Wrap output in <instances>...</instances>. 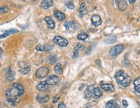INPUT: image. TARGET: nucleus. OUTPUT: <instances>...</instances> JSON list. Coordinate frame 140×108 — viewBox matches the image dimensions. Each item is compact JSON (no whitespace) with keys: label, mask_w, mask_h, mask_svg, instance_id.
<instances>
[{"label":"nucleus","mask_w":140,"mask_h":108,"mask_svg":"<svg viewBox=\"0 0 140 108\" xmlns=\"http://www.w3.org/2000/svg\"><path fill=\"white\" fill-rule=\"evenodd\" d=\"M88 37V35L84 32H82L80 33H79L77 36L78 39H79V40H85Z\"/></svg>","instance_id":"nucleus-23"},{"label":"nucleus","mask_w":140,"mask_h":108,"mask_svg":"<svg viewBox=\"0 0 140 108\" xmlns=\"http://www.w3.org/2000/svg\"><path fill=\"white\" fill-rule=\"evenodd\" d=\"M44 20H45V21H46V23H47L48 28L49 29L55 28V22H54V20H53L50 16H46V17L44 18Z\"/></svg>","instance_id":"nucleus-15"},{"label":"nucleus","mask_w":140,"mask_h":108,"mask_svg":"<svg viewBox=\"0 0 140 108\" xmlns=\"http://www.w3.org/2000/svg\"><path fill=\"white\" fill-rule=\"evenodd\" d=\"M123 105L124 106V107H125V108H127V107H128V106H129V104H128V102H127V100H123Z\"/></svg>","instance_id":"nucleus-36"},{"label":"nucleus","mask_w":140,"mask_h":108,"mask_svg":"<svg viewBox=\"0 0 140 108\" xmlns=\"http://www.w3.org/2000/svg\"><path fill=\"white\" fill-rule=\"evenodd\" d=\"M3 49H2L0 47V55H1V54L3 53Z\"/></svg>","instance_id":"nucleus-39"},{"label":"nucleus","mask_w":140,"mask_h":108,"mask_svg":"<svg viewBox=\"0 0 140 108\" xmlns=\"http://www.w3.org/2000/svg\"><path fill=\"white\" fill-rule=\"evenodd\" d=\"M91 20L93 25L95 27L100 25L101 24V23H102V20H101L100 17L99 16L97 15V14H94V15L91 16Z\"/></svg>","instance_id":"nucleus-12"},{"label":"nucleus","mask_w":140,"mask_h":108,"mask_svg":"<svg viewBox=\"0 0 140 108\" xmlns=\"http://www.w3.org/2000/svg\"><path fill=\"white\" fill-rule=\"evenodd\" d=\"M123 49H124V46L122 45V44H119V45H117L112 48L109 51V54L112 57H115L116 55H119L120 53H121Z\"/></svg>","instance_id":"nucleus-3"},{"label":"nucleus","mask_w":140,"mask_h":108,"mask_svg":"<svg viewBox=\"0 0 140 108\" xmlns=\"http://www.w3.org/2000/svg\"><path fill=\"white\" fill-rule=\"evenodd\" d=\"M36 49L38 51H45V48H44V46H42V45H38L36 47Z\"/></svg>","instance_id":"nucleus-31"},{"label":"nucleus","mask_w":140,"mask_h":108,"mask_svg":"<svg viewBox=\"0 0 140 108\" xmlns=\"http://www.w3.org/2000/svg\"><path fill=\"white\" fill-rule=\"evenodd\" d=\"M32 1H37V0H32Z\"/></svg>","instance_id":"nucleus-41"},{"label":"nucleus","mask_w":140,"mask_h":108,"mask_svg":"<svg viewBox=\"0 0 140 108\" xmlns=\"http://www.w3.org/2000/svg\"><path fill=\"white\" fill-rule=\"evenodd\" d=\"M137 0H129V2L131 4H133V3H134Z\"/></svg>","instance_id":"nucleus-38"},{"label":"nucleus","mask_w":140,"mask_h":108,"mask_svg":"<svg viewBox=\"0 0 140 108\" xmlns=\"http://www.w3.org/2000/svg\"><path fill=\"white\" fill-rule=\"evenodd\" d=\"M36 100L40 103H46L49 100V96L48 95H38Z\"/></svg>","instance_id":"nucleus-14"},{"label":"nucleus","mask_w":140,"mask_h":108,"mask_svg":"<svg viewBox=\"0 0 140 108\" xmlns=\"http://www.w3.org/2000/svg\"><path fill=\"white\" fill-rule=\"evenodd\" d=\"M44 48H45V51H51L53 48V46L50 45L44 46Z\"/></svg>","instance_id":"nucleus-30"},{"label":"nucleus","mask_w":140,"mask_h":108,"mask_svg":"<svg viewBox=\"0 0 140 108\" xmlns=\"http://www.w3.org/2000/svg\"><path fill=\"white\" fill-rule=\"evenodd\" d=\"M0 108H1V104H0Z\"/></svg>","instance_id":"nucleus-42"},{"label":"nucleus","mask_w":140,"mask_h":108,"mask_svg":"<svg viewBox=\"0 0 140 108\" xmlns=\"http://www.w3.org/2000/svg\"><path fill=\"white\" fill-rule=\"evenodd\" d=\"M64 27H66L67 30L70 32H75L77 29L78 25L75 22H66L64 24Z\"/></svg>","instance_id":"nucleus-6"},{"label":"nucleus","mask_w":140,"mask_h":108,"mask_svg":"<svg viewBox=\"0 0 140 108\" xmlns=\"http://www.w3.org/2000/svg\"><path fill=\"white\" fill-rule=\"evenodd\" d=\"M116 3L119 10L121 11H125L128 7V4L126 0H116Z\"/></svg>","instance_id":"nucleus-9"},{"label":"nucleus","mask_w":140,"mask_h":108,"mask_svg":"<svg viewBox=\"0 0 140 108\" xmlns=\"http://www.w3.org/2000/svg\"><path fill=\"white\" fill-rule=\"evenodd\" d=\"M58 108H66V105L64 104V103H60L58 106Z\"/></svg>","instance_id":"nucleus-35"},{"label":"nucleus","mask_w":140,"mask_h":108,"mask_svg":"<svg viewBox=\"0 0 140 108\" xmlns=\"http://www.w3.org/2000/svg\"><path fill=\"white\" fill-rule=\"evenodd\" d=\"M20 66V70L19 71L20 72L21 74L23 75H25V74H27L29 72H30V66L29 65H27V63H22L20 65H19Z\"/></svg>","instance_id":"nucleus-8"},{"label":"nucleus","mask_w":140,"mask_h":108,"mask_svg":"<svg viewBox=\"0 0 140 108\" xmlns=\"http://www.w3.org/2000/svg\"><path fill=\"white\" fill-rule=\"evenodd\" d=\"M58 59H57V57L55 55H53L49 56V58H48V61H49V63H51V64H54L57 61Z\"/></svg>","instance_id":"nucleus-26"},{"label":"nucleus","mask_w":140,"mask_h":108,"mask_svg":"<svg viewBox=\"0 0 140 108\" xmlns=\"http://www.w3.org/2000/svg\"><path fill=\"white\" fill-rule=\"evenodd\" d=\"M138 104H139V105L140 106V101H138Z\"/></svg>","instance_id":"nucleus-40"},{"label":"nucleus","mask_w":140,"mask_h":108,"mask_svg":"<svg viewBox=\"0 0 140 108\" xmlns=\"http://www.w3.org/2000/svg\"><path fill=\"white\" fill-rule=\"evenodd\" d=\"M101 88L106 91H112L114 90V86L111 85V84H102V85H101Z\"/></svg>","instance_id":"nucleus-22"},{"label":"nucleus","mask_w":140,"mask_h":108,"mask_svg":"<svg viewBox=\"0 0 140 108\" xmlns=\"http://www.w3.org/2000/svg\"><path fill=\"white\" fill-rule=\"evenodd\" d=\"M49 68L47 67H42L37 70L36 72V76L39 79L44 78L48 75L49 74Z\"/></svg>","instance_id":"nucleus-4"},{"label":"nucleus","mask_w":140,"mask_h":108,"mask_svg":"<svg viewBox=\"0 0 140 108\" xmlns=\"http://www.w3.org/2000/svg\"><path fill=\"white\" fill-rule=\"evenodd\" d=\"M134 85H137L140 84V78L136 79V80H134Z\"/></svg>","instance_id":"nucleus-32"},{"label":"nucleus","mask_w":140,"mask_h":108,"mask_svg":"<svg viewBox=\"0 0 140 108\" xmlns=\"http://www.w3.org/2000/svg\"><path fill=\"white\" fill-rule=\"evenodd\" d=\"M18 32V31L17 29H11L10 30H8L7 31L4 33L3 34H2L1 35H0V38H3L7 37V36L10 35L11 34H14V33H16Z\"/></svg>","instance_id":"nucleus-20"},{"label":"nucleus","mask_w":140,"mask_h":108,"mask_svg":"<svg viewBox=\"0 0 140 108\" xmlns=\"http://www.w3.org/2000/svg\"><path fill=\"white\" fill-rule=\"evenodd\" d=\"M6 78L7 79L8 81L12 82L14 78H15V73L13 70H12L11 67L8 68L6 70Z\"/></svg>","instance_id":"nucleus-10"},{"label":"nucleus","mask_w":140,"mask_h":108,"mask_svg":"<svg viewBox=\"0 0 140 108\" xmlns=\"http://www.w3.org/2000/svg\"><path fill=\"white\" fill-rule=\"evenodd\" d=\"M54 15L56 18H57V19L59 20H60V21H62L64 20L66 18V16L63 12H62L60 11H55L54 12Z\"/></svg>","instance_id":"nucleus-18"},{"label":"nucleus","mask_w":140,"mask_h":108,"mask_svg":"<svg viewBox=\"0 0 140 108\" xmlns=\"http://www.w3.org/2000/svg\"><path fill=\"white\" fill-rule=\"evenodd\" d=\"M49 85H55L59 82V78L55 75H51L47 78L46 81Z\"/></svg>","instance_id":"nucleus-7"},{"label":"nucleus","mask_w":140,"mask_h":108,"mask_svg":"<svg viewBox=\"0 0 140 108\" xmlns=\"http://www.w3.org/2000/svg\"><path fill=\"white\" fill-rule=\"evenodd\" d=\"M116 41V36H110L109 38H108L105 40V42H106L107 44H113Z\"/></svg>","instance_id":"nucleus-25"},{"label":"nucleus","mask_w":140,"mask_h":108,"mask_svg":"<svg viewBox=\"0 0 140 108\" xmlns=\"http://www.w3.org/2000/svg\"><path fill=\"white\" fill-rule=\"evenodd\" d=\"M53 5V0H42L40 7L44 9H48Z\"/></svg>","instance_id":"nucleus-11"},{"label":"nucleus","mask_w":140,"mask_h":108,"mask_svg":"<svg viewBox=\"0 0 140 108\" xmlns=\"http://www.w3.org/2000/svg\"><path fill=\"white\" fill-rule=\"evenodd\" d=\"M93 97L95 98H99L100 97H101L102 96V91L100 90V89H99V87H95L93 89Z\"/></svg>","instance_id":"nucleus-16"},{"label":"nucleus","mask_w":140,"mask_h":108,"mask_svg":"<svg viewBox=\"0 0 140 108\" xmlns=\"http://www.w3.org/2000/svg\"><path fill=\"white\" fill-rule=\"evenodd\" d=\"M53 41L55 44H57L59 46H61V47H66L68 45V41L66 38H63L62 36H55Z\"/></svg>","instance_id":"nucleus-5"},{"label":"nucleus","mask_w":140,"mask_h":108,"mask_svg":"<svg viewBox=\"0 0 140 108\" xmlns=\"http://www.w3.org/2000/svg\"><path fill=\"white\" fill-rule=\"evenodd\" d=\"M93 89H94L93 85H90L87 87V89L84 91V96H85L86 98H90L92 96Z\"/></svg>","instance_id":"nucleus-13"},{"label":"nucleus","mask_w":140,"mask_h":108,"mask_svg":"<svg viewBox=\"0 0 140 108\" xmlns=\"http://www.w3.org/2000/svg\"><path fill=\"white\" fill-rule=\"evenodd\" d=\"M25 91L23 86L19 84H14L12 85V87L10 88L6 92V96L8 98L14 99L16 102H18V97L21 96L24 93Z\"/></svg>","instance_id":"nucleus-1"},{"label":"nucleus","mask_w":140,"mask_h":108,"mask_svg":"<svg viewBox=\"0 0 140 108\" xmlns=\"http://www.w3.org/2000/svg\"><path fill=\"white\" fill-rule=\"evenodd\" d=\"M106 108H119V105L117 104L116 101L110 100L106 105Z\"/></svg>","instance_id":"nucleus-21"},{"label":"nucleus","mask_w":140,"mask_h":108,"mask_svg":"<svg viewBox=\"0 0 140 108\" xmlns=\"http://www.w3.org/2000/svg\"><path fill=\"white\" fill-rule=\"evenodd\" d=\"M48 86H49V85L47 84V82H42L38 84V85H37V87H36V88H37V89H38V91H44L47 90V88H48Z\"/></svg>","instance_id":"nucleus-19"},{"label":"nucleus","mask_w":140,"mask_h":108,"mask_svg":"<svg viewBox=\"0 0 140 108\" xmlns=\"http://www.w3.org/2000/svg\"><path fill=\"white\" fill-rule=\"evenodd\" d=\"M84 49V45L81 44H77L75 48V50L77 51H82Z\"/></svg>","instance_id":"nucleus-27"},{"label":"nucleus","mask_w":140,"mask_h":108,"mask_svg":"<svg viewBox=\"0 0 140 108\" xmlns=\"http://www.w3.org/2000/svg\"><path fill=\"white\" fill-rule=\"evenodd\" d=\"M55 72L58 74H62V68L60 63H59V64H57V65L55 66Z\"/></svg>","instance_id":"nucleus-24"},{"label":"nucleus","mask_w":140,"mask_h":108,"mask_svg":"<svg viewBox=\"0 0 140 108\" xmlns=\"http://www.w3.org/2000/svg\"><path fill=\"white\" fill-rule=\"evenodd\" d=\"M116 82L119 85H122L123 87H127L130 85L131 82V79L128 74L122 70L117 72L115 76Z\"/></svg>","instance_id":"nucleus-2"},{"label":"nucleus","mask_w":140,"mask_h":108,"mask_svg":"<svg viewBox=\"0 0 140 108\" xmlns=\"http://www.w3.org/2000/svg\"><path fill=\"white\" fill-rule=\"evenodd\" d=\"M79 56V51H74V52H73V58H77V57Z\"/></svg>","instance_id":"nucleus-33"},{"label":"nucleus","mask_w":140,"mask_h":108,"mask_svg":"<svg viewBox=\"0 0 140 108\" xmlns=\"http://www.w3.org/2000/svg\"><path fill=\"white\" fill-rule=\"evenodd\" d=\"M59 99V97H58V96H57V97H55V98H54V100H53V102L54 103H56L58 101V100Z\"/></svg>","instance_id":"nucleus-37"},{"label":"nucleus","mask_w":140,"mask_h":108,"mask_svg":"<svg viewBox=\"0 0 140 108\" xmlns=\"http://www.w3.org/2000/svg\"><path fill=\"white\" fill-rule=\"evenodd\" d=\"M65 4L69 9H74V5L71 2H66Z\"/></svg>","instance_id":"nucleus-29"},{"label":"nucleus","mask_w":140,"mask_h":108,"mask_svg":"<svg viewBox=\"0 0 140 108\" xmlns=\"http://www.w3.org/2000/svg\"><path fill=\"white\" fill-rule=\"evenodd\" d=\"M88 13L87 9H86V4L84 3H82L80 5L79 7V14L80 16H83L86 15V14Z\"/></svg>","instance_id":"nucleus-17"},{"label":"nucleus","mask_w":140,"mask_h":108,"mask_svg":"<svg viewBox=\"0 0 140 108\" xmlns=\"http://www.w3.org/2000/svg\"><path fill=\"white\" fill-rule=\"evenodd\" d=\"M135 90L136 91V92H138V93L140 94V84L135 85Z\"/></svg>","instance_id":"nucleus-34"},{"label":"nucleus","mask_w":140,"mask_h":108,"mask_svg":"<svg viewBox=\"0 0 140 108\" xmlns=\"http://www.w3.org/2000/svg\"><path fill=\"white\" fill-rule=\"evenodd\" d=\"M8 11H9V8H8L7 6L0 7V14L7 13Z\"/></svg>","instance_id":"nucleus-28"}]
</instances>
